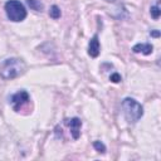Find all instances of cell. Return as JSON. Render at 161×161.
Returning a JSON list of instances; mask_svg holds the SVG:
<instances>
[{
	"label": "cell",
	"mask_w": 161,
	"mask_h": 161,
	"mask_svg": "<svg viewBox=\"0 0 161 161\" xmlns=\"http://www.w3.org/2000/svg\"><path fill=\"white\" fill-rule=\"evenodd\" d=\"M26 70V63L21 58H6L0 63V77L5 80H10L23 75Z\"/></svg>",
	"instance_id": "cell-1"
},
{
	"label": "cell",
	"mask_w": 161,
	"mask_h": 161,
	"mask_svg": "<svg viewBox=\"0 0 161 161\" xmlns=\"http://www.w3.org/2000/svg\"><path fill=\"white\" fill-rule=\"evenodd\" d=\"M121 107H122L125 119L130 125L138 122L143 116V107L141 106V103H138L136 99H133L131 97H126L122 101Z\"/></svg>",
	"instance_id": "cell-2"
},
{
	"label": "cell",
	"mask_w": 161,
	"mask_h": 161,
	"mask_svg": "<svg viewBox=\"0 0 161 161\" xmlns=\"http://www.w3.org/2000/svg\"><path fill=\"white\" fill-rule=\"evenodd\" d=\"M4 9L10 21L19 23L26 18V9L24 4L20 3L19 0H8L4 5Z\"/></svg>",
	"instance_id": "cell-3"
},
{
	"label": "cell",
	"mask_w": 161,
	"mask_h": 161,
	"mask_svg": "<svg viewBox=\"0 0 161 161\" xmlns=\"http://www.w3.org/2000/svg\"><path fill=\"white\" fill-rule=\"evenodd\" d=\"M29 101H30V96H29V93H28L26 91H24V89H21V91H19V92L14 93V94L10 97V103H11V107H13V109H14L15 112H19L24 104L29 103Z\"/></svg>",
	"instance_id": "cell-4"
},
{
	"label": "cell",
	"mask_w": 161,
	"mask_h": 161,
	"mask_svg": "<svg viewBox=\"0 0 161 161\" xmlns=\"http://www.w3.org/2000/svg\"><path fill=\"white\" fill-rule=\"evenodd\" d=\"M64 125L69 127L70 130V135L74 140H78L80 136V127H82V121L78 117H73V118H65L64 119Z\"/></svg>",
	"instance_id": "cell-5"
},
{
	"label": "cell",
	"mask_w": 161,
	"mask_h": 161,
	"mask_svg": "<svg viewBox=\"0 0 161 161\" xmlns=\"http://www.w3.org/2000/svg\"><path fill=\"white\" fill-rule=\"evenodd\" d=\"M99 53H101V44L98 40V35L94 34L92 36V39L89 40V44H88V54L92 58H97L99 55Z\"/></svg>",
	"instance_id": "cell-6"
},
{
	"label": "cell",
	"mask_w": 161,
	"mask_h": 161,
	"mask_svg": "<svg viewBox=\"0 0 161 161\" xmlns=\"http://www.w3.org/2000/svg\"><path fill=\"white\" fill-rule=\"evenodd\" d=\"M152 50H153V47L150 43H137V44H135L132 47V52L133 53H142L145 55L151 54Z\"/></svg>",
	"instance_id": "cell-7"
},
{
	"label": "cell",
	"mask_w": 161,
	"mask_h": 161,
	"mask_svg": "<svg viewBox=\"0 0 161 161\" xmlns=\"http://www.w3.org/2000/svg\"><path fill=\"white\" fill-rule=\"evenodd\" d=\"M25 3L28 4V6L31 10H35V11H42L43 10V4L39 0H25Z\"/></svg>",
	"instance_id": "cell-8"
},
{
	"label": "cell",
	"mask_w": 161,
	"mask_h": 161,
	"mask_svg": "<svg viewBox=\"0 0 161 161\" xmlns=\"http://www.w3.org/2000/svg\"><path fill=\"white\" fill-rule=\"evenodd\" d=\"M60 15H62V11H60L59 6L58 5H52L50 6V10H49V16L52 19H59Z\"/></svg>",
	"instance_id": "cell-9"
},
{
	"label": "cell",
	"mask_w": 161,
	"mask_h": 161,
	"mask_svg": "<svg viewBox=\"0 0 161 161\" xmlns=\"http://www.w3.org/2000/svg\"><path fill=\"white\" fill-rule=\"evenodd\" d=\"M150 14H151V16H152L155 20H157V19L160 18V15H161V10H160L158 4L152 5V6L150 8Z\"/></svg>",
	"instance_id": "cell-10"
},
{
	"label": "cell",
	"mask_w": 161,
	"mask_h": 161,
	"mask_svg": "<svg viewBox=\"0 0 161 161\" xmlns=\"http://www.w3.org/2000/svg\"><path fill=\"white\" fill-rule=\"evenodd\" d=\"M93 147L98 151V152H106V146H104V143L103 142H101V141H94L93 142Z\"/></svg>",
	"instance_id": "cell-11"
},
{
	"label": "cell",
	"mask_w": 161,
	"mask_h": 161,
	"mask_svg": "<svg viewBox=\"0 0 161 161\" xmlns=\"http://www.w3.org/2000/svg\"><path fill=\"white\" fill-rule=\"evenodd\" d=\"M109 80L113 82V83H119L122 80V78H121V75L118 73H112L111 77H109Z\"/></svg>",
	"instance_id": "cell-12"
},
{
	"label": "cell",
	"mask_w": 161,
	"mask_h": 161,
	"mask_svg": "<svg viewBox=\"0 0 161 161\" xmlns=\"http://www.w3.org/2000/svg\"><path fill=\"white\" fill-rule=\"evenodd\" d=\"M150 35L153 36V38H158L160 36V31L158 30H151L150 31Z\"/></svg>",
	"instance_id": "cell-13"
},
{
	"label": "cell",
	"mask_w": 161,
	"mask_h": 161,
	"mask_svg": "<svg viewBox=\"0 0 161 161\" xmlns=\"http://www.w3.org/2000/svg\"><path fill=\"white\" fill-rule=\"evenodd\" d=\"M107 3H116V1H119V0H106Z\"/></svg>",
	"instance_id": "cell-14"
}]
</instances>
